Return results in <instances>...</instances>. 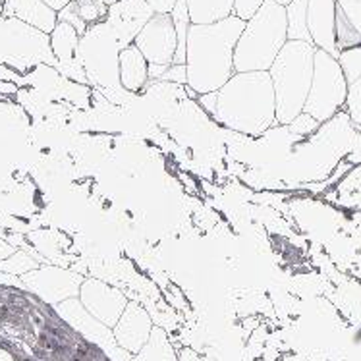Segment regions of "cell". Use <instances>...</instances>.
Here are the masks:
<instances>
[{
  "label": "cell",
  "mask_w": 361,
  "mask_h": 361,
  "mask_svg": "<svg viewBox=\"0 0 361 361\" xmlns=\"http://www.w3.org/2000/svg\"><path fill=\"white\" fill-rule=\"evenodd\" d=\"M78 298H80L81 305L93 317L99 319L101 323L111 329H114V324L118 323V319L122 317V313L130 303L122 290L103 281H97V279H85Z\"/></svg>",
  "instance_id": "obj_10"
},
{
  "label": "cell",
  "mask_w": 361,
  "mask_h": 361,
  "mask_svg": "<svg viewBox=\"0 0 361 361\" xmlns=\"http://www.w3.org/2000/svg\"><path fill=\"white\" fill-rule=\"evenodd\" d=\"M12 253H16V247L12 245V243L4 242L2 238H0V261H4V259H8Z\"/></svg>",
  "instance_id": "obj_33"
},
{
  "label": "cell",
  "mask_w": 361,
  "mask_h": 361,
  "mask_svg": "<svg viewBox=\"0 0 361 361\" xmlns=\"http://www.w3.org/2000/svg\"><path fill=\"white\" fill-rule=\"evenodd\" d=\"M243 27L238 16L207 25L192 23L185 47L188 89L197 95L213 93L236 74L234 51Z\"/></svg>",
  "instance_id": "obj_1"
},
{
  "label": "cell",
  "mask_w": 361,
  "mask_h": 361,
  "mask_svg": "<svg viewBox=\"0 0 361 361\" xmlns=\"http://www.w3.org/2000/svg\"><path fill=\"white\" fill-rule=\"evenodd\" d=\"M35 269H39L37 259L31 257L30 253L20 250H16V253H12L10 257L0 261V271L2 273L12 274V276H20V279H22L23 274L35 271Z\"/></svg>",
  "instance_id": "obj_21"
},
{
  "label": "cell",
  "mask_w": 361,
  "mask_h": 361,
  "mask_svg": "<svg viewBox=\"0 0 361 361\" xmlns=\"http://www.w3.org/2000/svg\"><path fill=\"white\" fill-rule=\"evenodd\" d=\"M338 62L342 72L346 75L348 85H352L354 81L361 78V44L346 49V51H340Z\"/></svg>",
  "instance_id": "obj_22"
},
{
  "label": "cell",
  "mask_w": 361,
  "mask_h": 361,
  "mask_svg": "<svg viewBox=\"0 0 361 361\" xmlns=\"http://www.w3.org/2000/svg\"><path fill=\"white\" fill-rule=\"evenodd\" d=\"M216 101H219V93L213 91V93H205V95H201L200 103L203 104V109H205L209 114H213L214 118V112H216Z\"/></svg>",
  "instance_id": "obj_30"
},
{
  "label": "cell",
  "mask_w": 361,
  "mask_h": 361,
  "mask_svg": "<svg viewBox=\"0 0 361 361\" xmlns=\"http://www.w3.org/2000/svg\"><path fill=\"white\" fill-rule=\"evenodd\" d=\"M0 361H20L14 354H10L6 348L0 346Z\"/></svg>",
  "instance_id": "obj_35"
},
{
  "label": "cell",
  "mask_w": 361,
  "mask_h": 361,
  "mask_svg": "<svg viewBox=\"0 0 361 361\" xmlns=\"http://www.w3.org/2000/svg\"><path fill=\"white\" fill-rule=\"evenodd\" d=\"M169 66H159V64H149V80H162L164 72Z\"/></svg>",
  "instance_id": "obj_32"
},
{
  "label": "cell",
  "mask_w": 361,
  "mask_h": 361,
  "mask_svg": "<svg viewBox=\"0 0 361 361\" xmlns=\"http://www.w3.org/2000/svg\"><path fill=\"white\" fill-rule=\"evenodd\" d=\"M83 276L78 273H72L68 269L60 267H39L31 273L23 274L22 282L25 290L41 298L44 303L56 307L59 303L72 300L80 295V288L83 284Z\"/></svg>",
  "instance_id": "obj_8"
},
{
  "label": "cell",
  "mask_w": 361,
  "mask_h": 361,
  "mask_svg": "<svg viewBox=\"0 0 361 361\" xmlns=\"http://www.w3.org/2000/svg\"><path fill=\"white\" fill-rule=\"evenodd\" d=\"M161 81H170V83H176V85H188V68H185V64H172L164 72Z\"/></svg>",
  "instance_id": "obj_28"
},
{
  "label": "cell",
  "mask_w": 361,
  "mask_h": 361,
  "mask_svg": "<svg viewBox=\"0 0 361 361\" xmlns=\"http://www.w3.org/2000/svg\"><path fill=\"white\" fill-rule=\"evenodd\" d=\"M344 109H346L350 120L354 124L361 126V78L348 87V99Z\"/></svg>",
  "instance_id": "obj_24"
},
{
  "label": "cell",
  "mask_w": 361,
  "mask_h": 361,
  "mask_svg": "<svg viewBox=\"0 0 361 361\" xmlns=\"http://www.w3.org/2000/svg\"><path fill=\"white\" fill-rule=\"evenodd\" d=\"M263 2H265V0H236L234 16H238L243 22H247L251 16L255 14L259 8L263 6Z\"/></svg>",
  "instance_id": "obj_27"
},
{
  "label": "cell",
  "mask_w": 361,
  "mask_h": 361,
  "mask_svg": "<svg viewBox=\"0 0 361 361\" xmlns=\"http://www.w3.org/2000/svg\"><path fill=\"white\" fill-rule=\"evenodd\" d=\"M307 27L313 44L338 59L336 47V0H310Z\"/></svg>",
  "instance_id": "obj_13"
},
{
  "label": "cell",
  "mask_w": 361,
  "mask_h": 361,
  "mask_svg": "<svg viewBox=\"0 0 361 361\" xmlns=\"http://www.w3.org/2000/svg\"><path fill=\"white\" fill-rule=\"evenodd\" d=\"M155 14H172L178 0H145Z\"/></svg>",
  "instance_id": "obj_29"
},
{
  "label": "cell",
  "mask_w": 361,
  "mask_h": 361,
  "mask_svg": "<svg viewBox=\"0 0 361 361\" xmlns=\"http://www.w3.org/2000/svg\"><path fill=\"white\" fill-rule=\"evenodd\" d=\"M317 47L305 41H288L269 70L276 99V124L288 126L303 112L315 64Z\"/></svg>",
  "instance_id": "obj_4"
},
{
  "label": "cell",
  "mask_w": 361,
  "mask_h": 361,
  "mask_svg": "<svg viewBox=\"0 0 361 361\" xmlns=\"http://www.w3.org/2000/svg\"><path fill=\"white\" fill-rule=\"evenodd\" d=\"M288 128H290V132L295 133V135H310V133L317 132L319 128H321V124H319L317 120L313 118V116L302 112L298 118H294L290 124H288Z\"/></svg>",
  "instance_id": "obj_26"
},
{
  "label": "cell",
  "mask_w": 361,
  "mask_h": 361,
  "mask_svg": "<svg viewBox=\"0 0 361 361\" xmlns=\"http://www.w3.org/2000/svg\"><path fill=\"white\" fill-rule=\"evenodd\" d=\"M236 0H188L190 18L195 25L216 23L234 16Z\"/></svg>",
  "instance_id": "obj_17"
},
{
  "label": "cell",
  "mask_w": 361,
  "mask_h": 361,
  "mask_svg": "<svg viewBox=\"0 0 361 361\" xmlns=\"http://www.w3.org/2000/svg\"><path fill=\"white\" fill-rule=\"evenodd\" d=\"M348 87L350 85L340 68L338 59L317 49L313 64V81L303 112L313 116L319 124L329 122L346 106Z\"/></svg>",
  "instance_id": "obj_5"
},
{
  "label": "cell",
  "mask_w": 361,
  "mask_h": 361,
  "mask_svg": "<svg viewBox=\"0 0 361 361\" xmlns=\"http://www.w3.org/2000/svg\"><path fill=\"white\" fill-rule=\"evenodd\" d=\"M214 118L245 135H261L276 124V99L269 72L234 74L219 91Z\"/></svg>",
  "instance_id": "obj_2"
},
{
  "label": "cell",
  "mask_w": 361,
  "mask_h": 361,
  "mask_svg": "<svg viewBox=\"0 0 361 361\" xmlns=\"http://www.w3.org/2000/svg\"><path fill=\"white\" fill-rule=\"evenodd\" d=\"M288 43L286 6L276 0H265L263 6L245 22L234 51V70L269 72L279 52Z\"/></svg>",
  "instance_id": "obj_3"
},
{
  "label": "cell",
  "mask_w": 361,
  "mask_h": 361,
  "mask_svg": "<svg viewBox=\"0 0 361 361\" xmlns=\"http://www.w3.org/2000/svg\"><path fill=\"white\" fill-rule=\"evenodd\" d=\"M120 85L126 91H141L149 81V62L135 44H130L120 51L118 56Z\"/></svg>",
  "instance_id": "obj_16"
},
{
  "label": "cell",
  "mask_w": 361,
  "mask_h": 361,
  "mask_svg": "<svg viewBox=\"0 0 361 361\" xmlns=\"http://www.w3.org/2000/svg\"><path fill=\"white\" fill-rule=\"evenodd\" d=\"M357 44H361V0H336L338 52Z\"/></svg>",
  "instance_id": "obj_15"
},
{
  "label": "cell",
  "mask_w": 361,
  "mask_h": 361,
  "mask_svg": "<svg viewBox=\"0 0 361 361\" xmlns=\"http://www.w3.org/2000/svg\"><path fill=\"white\" fill-rule=\"evenodd\" d=\"M276 2H279V4H281V6H288V4H290V2H292V0H276Z\"/></svg>",
  "instance_id": "obj_36"
},
{
  "label": "cell",
  "mask_w": 361,
  "mask_h": 361,
  "mask_svg": "<svg viewBox=\"0 0 361 361\" xmlns=\"http://www.w3.org/2000/svg\"><path fill=\"white\" fill-rule=\"evenodd\" d=\"M153 329H155V324H153L149 311L141 307L140 303L130 302L122 313V317L118 319V323L114 324L112 332H114V338L118 342V346L135 355L141 348L147 344Z\"/></svg>",
  "instance_id": "obj_12"
},
{
  "label": "cell",
  "mask_w": 361,
  "mask_h": 361,
  "mask_svg": "<svg viewBox=\"0 0 361 361\" xmlns=\"http://www.w3.org/2000/svg\"><path fill=\"white\" fill-rule=\"evenodd\" d=\"M97 2H103V0H97Z\"/></svg>",
  "instance_id": "obj_39"
},
{
  "label": "cell",
  "mask_w": 361,
  "mask_h": 361,
  "mask_svg": "<svg viewBox=\"0 0 361 361\" xmlns=\"http://www.w3.org/2000/svg\"><path fill=\"white\" fill-rule=\"evenodd\" d=\"M133 44L141 51L149 64L172 66L176 56L178 37L170 14H155L137 33Z\"/></svg>",
  "instance_id": "obj_9"
},
{
  "label": "cell",
  "mask_w": 361,
  "mask_h": 361,
  "mask_svg": "<svg viewBox=\"0 0 361 361\" xmlns=\"http://www.w3.org/2000/svg\"><path fill=\"white\" fill-rule=\"evenodd\" d=\"M307 4H310V0H292L286 6L288 41L313 43L310 27H307Z\"/></svg>",
  "instance_id": "obj_20"
},
{
  "label": "cell",
  "mask_w": 361,
  "mask_h": 361,
  "mask_svg": "<svg viewBox=\"0 0 361 361\" xmlns=\"http://www.w3.org/2000/svg\"><path fill=\"white\" fill-rule=\"evenodd\" d=\"M78 4V12H80L81 20L87 25H95V23L103 22L106 14H109V6L104 2H97V0H75Z\"/></svg>",
  "instance_id": "obj_23"
},
{
  "label": "cell",
  "mask_w": 361,
  "mask_h": 361,
  "mask_svg": "<svg viewBox=\"0 0 361 361\" xmlns=\"http://www.w3.org/2000/svg\"><path fill=\"white\" fill-rule=\"evenodd\" d=\"M153 16L155 12L149 8L145 0H118L116 4L109 6V14L104 18V22L111 25L120 47L126 49L133 44L137 33Z\"/></svg>",
  "instance_id": "obj_11"
},
{
  "label": "cell",
  "mask_w": 361,
  "mask_h": 361,
  "mask_svg": "<svg viewBox=\"0 0 361 361\" xmlns=\"http://www.w3.org/2000/svg\"><path fill=\"white\" fill-rule=\"evenodd\" d=\"M178 357H180V361H214L211 360V357H207V355L197 354L192 348H182V350H178Z\"/></svg>",
  "instance_id": "obj_31"
},
{
  "label": "cell",
  "mask_w": 361,
  "mask_h": 361,
  "mask_svg": "<svg viewBox=\"0 0 361 361\" xmlns=\"http://www.w3.org/2000/svg\"><path fill=\"white\" fill-rule=\"evenodd\" d=\"M81 35L74 25L66 22H59L56 27L49 35L51 51L56 59V64H68L78 59V47H80Z\"/></svg>",
  "instance_id": "obj_18"
},
{
  "label": "cell",
  "mask_w": 361,
  "mask_h": 361,
  "mask_svg": "<svg viewBox=\"0 0 361 361\" xmlns=\"http://www.w3.org/2000/svg\"><path fill=\"white\" fill-rule=\"evenodd\" d=\"M54 311L68 326H72V331L80 334L81 338H85L97 350H101L109 357V361H130L133 357L130 352L118 346L111 326L101 323L81 305L80 298H72V300L59 303Z\"/></svg>",
  "instance_id": "obj_7"
},
{
  "label": "cell",
  "mask_w": 361,
  "mask_h": 361,
  "mask_svg": "<svg viewBox=\"0 0 361 361\" xmlns=\"http://www.w3.org/2000/svg\"><path fill=\"white\" fill-rule=\"evenodd\" d=\"M2 16L20 20L47 35H51L59 23V12H54L43 0H4Z\"/></svg>",
  "instance_id": "obj_14"
},
{
  "label": "cell",
  "mask_w": 361,
  "mask_h": 361,
  "mask_svg": "<svg viewBox=\"0 0 361 361\" xmlns=\"http://www.w3.org/2000/svg\"><path fill=\"white\" fill-rule=\"evenodd\" d=\"M130 361H180L178 350L162 326H155L147 344L141 348Z\"/></svg>",
  "instance_id": "obj_19"
},
{
  "label": "cell",
  "mask_w": 361,
  "mask_h": 361,
  "mask_svg": "<svg viewBox=\"0 0 361 361\" xmlns=\"http://www.w3.org/2000/svg\"><path fill=\"white\" fill-rule=\"evenodd\" d=\"M103 2L106 4V6H112V4H116L118 0H103Z\"/></svg>",
  "instance_id": "obj_37"
},
{
  "label": "cell",
  "mask_w": 361,
  "mask_h": 361,
  "mask_svg": "<svg viewBox=\"0 0 361 361\" xmlns=\"http://www.w3.org/2000/svg\"><path fill=\"white\" fill-rule=\"evenodd\" d=\"M120 51L122 47L118 39L104 20L95 25H89V30L81 35L78 47V59L87 74V80L106 87L120 85Z\"/></svg>",
  "instance_id": "obj_6"
},
{
  "label": "cell",
  "mask_w": 361,
  "mask_h": 361,
  "mask_svg": "<svg viewBox=\"0 0 361 361\" xmlns=\"http://www.w3.org/2000/svg\"><path fill=\"white\" fill-rule=\"evenodd\" d=\"M2 4H4V0H0V6H2Z\"/></svg>",
  "instance_id": "obj_38"
},
{
  "label": "cell",
  "mask_w": 361,
  "mask_h": 361,
  "mask_svg": "<svg viewBox=\"0 0 361 361\" xmlns=\"http://www.w3.org/2000/svg\"><path fill=\"white\" fill-rule=\"evenodd\" d=\"M44 4H49V6L54 10V12H60L62 8H66L72 0H43Z\"/></svg>",
  "instance_id": "obj_34"
},
{
  "label": "cell",
  "mask_w": 361,
  "mask_h": 361,
  "mask_svg": "<svg viewBox=\"0 0 361 361\" xmlns=\"http://www.w3.org/2000/svg\"><path fill=\"white\" fill-rule=\"evenodd\" d=\"M59 22H66L70 23V25H74L80 35H83V33L89 30V25L81 20L80 12H78V4H75V0H72L66 8H62V10H60Z\"/></svg>",
  "instance_id": "obj_25"
}]
</instances>
